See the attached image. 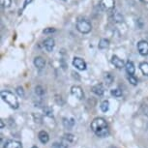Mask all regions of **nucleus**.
Wrapping results in <instances>:
<instances>
[{
  "label": "nucleus",
  "instance_id": "34",
  "mask_svg": "<svg viewBox=\"0 0 148 148\" xmlns=\"http://www.w3.org/2000/svg\"><path fill=\"white\" fill-rule=\"evenodd\" d=\"M31 148H38L37 146H33V147H31Z\"/></svg>",
  "mask_w": 148,
  "mask_h": 148
},
{
  "label": "nucleus",
  "instance_id": "32",
  "mask_svg": "<svg viewBox=\"0 0 148 148\" xmlns=\"http://www.w3.org/2000/svg\"><path fill=\"white\" fill-rule=\"evenodd\" d=\"M0 126H1V129H3V128H4V123H3V121L0 122Z\"/></svg>",
  "mask_w": 148,
  "mask_h": 148
},
{
  "label": "nucleus",
  "instance_id": "23",
  "mask_svg": "<svg viewBox=\"0 0 148 148\" xmlns=\"http://www.w3.org/2000/svg\"><path fill=\"white\" fill-rule=\"evenodd\" d=\"M110 93L115 98H120L122 96V92H121V90H119V89H113V90H111Z\"/></svg>",
  "mask_w": 148,
  "mask_h": 148
},
{
  "label": "nucleus",
  "instance_id": "25",
  "mask_svg": "<svg viewBox=\"0 0 148 148\" xmlns=\"http://www.w3.org/2000/svg\"><path fill=\"white\" fill-rule=\"evenodd\" d=\"M64 139H66L68 142H73L75 139V136L71 134H66V135H64Z\"/></svg>",
  "mask_w": 148,
  "mask_h": 148
},
{
  "label": "nucleus",
  "instance_id": "19",
  "mask_svg": "<svg viewBox=\"0 0 148 148\" xmlns=\"http://www.w3.org/2000/svg\"><path fill=\"white\" fill-rule=\"evenodd\" d=\"M101 110L103 112H107V111L110 110V102L107 101V100L103 102L101 104Z\"/></svg>",
  "mask_w": 148,
  "mask_h": 148
},
{
  "label": "nucleus",
  "instance_id": "4",
  "mask_svg": "<svg viewBox=\"0 0 148 148\" xmlns=\"http://www.w3.org/2000/svg\"><path fill=\"white\" fill-rule=\"evenodd\" d=\"M114 5H115V1L114 0H101V2H100V6L105 11L113 10Z\"/></svg>",
  "mask_w": 148,
  "mask_h": 148
},
{
  "label": "nucleus",
  "instance_id": "26",
  "mask_svg": "<svg viewBox=\"0 0 148 148\" xmlns=\"http://www.w3.org/2000/svg\"><path fill=\"white\" fill-rule=\"evenodd\" d=\"M53 148H68V145L64 142H60V143H54Z\"/></svg>",
  "mask_w": 148,
  "mask_h": 148
},
{
  "label": "nucleus",
  "instance_id": "27",
  "mask_svg": "<svg viewBox=\"0 0 148 148\" xmlns=\"http://www.w3.org/2000/svg\"><path fill=\"white\" fill-rule=\"evenodd\" d=\"M16 93L18 94V96L23 97V96H24V91H23V88H22V87H18V88H16Z\"/></svg>",
  "mask_w": 148,
  "mask_h": 148
},
{
  "label": "nucleus",
  "instance_id": "12",
  "mask_svg": "<svg viewBox=\"0 0 148 148\" xmlns=\"http://www.w3.org/2000/svg\"><path fill=\"white\" fill-rule=\"evenodd\" d=\"M38 138H39V139H40V141L42 142V143H44V144L47 143L49 140V136L46 131H41L38 135Z\"/></svg>",
  "mask_w": 148,
  "mask_h": 148
},
{
  "label": "nucleus",
  "instance_id": "17",
  "mask_svg": "<svg viewBox=\"0 0 148 148\" xmlns=\"http://www.w3.org/2000/svg\"><path fill=\"white\" fill-rule=\"evenodd\" d=\"M104 79H105L106 83H107L108 85H110L111 83L113 82V77L111 76V75L110 74V73H106V74H105V77H104Z\"/></svg>",
  "mask_w": 148,
  "mask_h": 148
},
{
  "label": "nucleus",
  "instance_id": "20",
  "mask_svg": "<svg viewBox=\"0 0 148 148\" xmlns=\"http://www.w3.org/2000/svg\"><path fill=\"white\" fill-rule=\"evenodd\" d=\"M113 19L116 22H123V19H124V18H123L122 15L119 12H115L113 14Z\"/></svg>",
  "mask_w": 148,
  "mask_h": 148
},
{
  "label": "nucleus",
  "instance_id": "29",
  "mask_svg": "<svg viewBox=\"0 0 148 148\" xmlns=\"http://www.w3.org/2000/svg\"><path fill=\"white\" fill-rule=\"evenodd\" d=\"M53 32H55V29L51 28V27H49V28L44 30V33H46V34H47V33H53Z\"/></svg>",
  "mask_w": 148,
  "mask_h": 148
},
{
  "label": "nucleus",
  "instance_id": "2",
  "mask_svg": "<svg viewBox=\"0 0 148 148\" xmlns=\"http://www.w3.org/2000/svg\"><path fill=\"white\" fill-rule=\"evenodd\" d=\"M1 98H2V100H3L4 102H6L12 108L16 110V108H18V106H19L18 101L12 92L7 91V90L1 91Z\"/></svg>",
  "mask_w": 148,
  "mask_h": 148
},
{
  "label": "nucleus",
  "instance_id": "9",
  "mask_svg": "<svg viewBox=\"0 0 148 148\" xmlns=\"http://www.w3.org/2000/svg\"><path fill=\"white\" fill-rule=\"evenodd\" d=\"M111 63L118 69H121L122 67L125 66L124 61H123L121 58H119L118 56H116V55H113L112 58H111Z\"/></svg>",
  "mask_w": 148,
  "mask_h": 148
},
{
  "label": "nucleus",
  "instance_id": "7",
  "mask_svg": "<svg viewBox=\"0 0 148 148\" xmlns=\"http://www.w3.org/2000/svg\"><path fill=\"white\" fill-rule=\"evenodd\" d=\"M73 65L76 67L77 69L80 70V71H83V70L86 69V63L83 61V59L79 57H75L74 60H73Z\"/></svg>",
  "mask_w": 148,
  "mask_h": 148
},
{
  "label": "nucleus",
  "instance_id": "15",
  "mask_svg": "<svg viewBox=\"0 0 148 148\" xmlns=\"http://www.w3.org/2000/svg\"><path fill=\"white\" fill-rule=\"evenodd\" d=\"M63 125L65 126V128L67 129L71 130L75 125V120L74 119H70V118H64L63 119Z\"/></svg>",
  "mask_w": 148,
  "mask_h": 148
},
{
  "label": "nucleus",
  "instance_id": "28",
  "mask_svg": "<svg viewBox=\"0 0 148 148\" xmlns=\"http://www.w3.org/2000/svg\"><path fill=\"white\" fill-rule=\"evenodd\" d=\"M44 111H45V114L46 115H47V116H52V110L51 108H45L44 110Z\"/></svg>",
  "mask_w": 148,
  "mask_h": 148
},
{
  "label": "nucleus",
  "instance_id": "18",
  "mask_svg": "<svg viewBox=\"0 0 148 148\" xmlns=\"http://www.w3.org/2000/svg\"><path fill=\"white\" fill-rule=\"evenodd\" d=\"M139 68H140L142 74H143L144 76H148V63L147 62L141 63L140 66H139Z\"/></svg>",
  "mask_w": 148,
  "mask_h": 148
},
{
  "label": "nucleus",
  "instance_id": "5",
  "mask_svg": "<svg viewBox=\"0 0 148 148\" xmlns=\"http://www.w3.org/2000/svg\"><path fill=\"white\" fill-rule=\"evenodd\" d=\"M71 93L79 100H82L84 98V93H83V90L80 86H77V85L73 86V87L71 88Z\"/></svg>",
  "mask_w": 148,
  "mask_h": 148
},
{
  "label": "nucleus",
  "instance_id": "8",
  "mask_svg": "<svg viewBox=\"0 0 148 148\" xmlns=\"http://www.w3.org/2000/svg\"><path fill=\"white\" fill-rule=\"evenodd\" d=\"M54 46H55V43H54V40L52 38H47L44 42V47L46 49V51H49V52L52 51Z\"/></svg>",
  "mask_w": 148,
  "mask_h": 148
},
{
  "label": "nucleus",
  "instance_id": "21",
  "mask_svg": "<svg viewBox=\"0 0 148 148\" xmlns=\"http://www.w3.org/2000/svg\"><path fill=\"white\" fill-rule=\"evenodd\" d=\"M35 92H36V94L39 95V96H43V95L45 94V90H44V88L42 87L41 85L36 86V88H35Z\"/></svg>",
  "mask_w": 148,
  "mask_h": 148
},
{
  "label": "nucleus",
  "instance_id": "22",
  "mask_svg": "<svg viewBox=\"0 0 148 148\" xmlns=\"http://www.w3.org/2000/svg\"><path fill=\"white\" fill-rule=\"evenodd\" d=\"M12 3V0H0V4L4 8H9Z\"/></svg>",
  "mask_w": 148,
  "mask_h": 148
},
{
  "label": "nucleus",
  "instance_id": "11",
  "mask_svg": "<svg viewBox=\"0 0 148 148\" xmlns=\"http://www.w3.org/2000/svg\"><path fill=\"white\" fill-rule=\"evenodd\" d=\"M4 148H22V145L18 140H8L5 143Z\"/></svg>",
  "mask_w": 148,
  "mask_h": 148
},
{
  "label": "nucleus",
  "instance_id": "24",
  "mask_svg": "<svg viewBox=\"0 0 148 148\" xmlns=\"http://www.w3.org/2000/svg\"><path fill=\"white\" fill-rule=\"evenodd\" d=\"M128 80H129L131 84H133V85L138 84V79H136L134 76H131V75H129V76H128Z\"/></svg>",
  "mask_w": 148,
  "mask_h": 148
},
{
  "label": "nucleus",
  "instance_id": "30",
  "mask_svg": "<svg viewBox=\"0 0 148 148\" xmlns=\"http://www.w3.org/2000/svg\"><path fill=\"white\" fill-rule=\"evenodd\" d=\"M142 112H143L144 115L148 116V107H144L143 108H142Z\"/></svg>",
  "mask_w": 148,
  "mask_h": 148
},
{
  "label": "nucleus",
  "instance_id": "10",
  "mask_svg": "<svg viewBox=\"0 0 148 148\" xmlns=\"http://www.w3.org/2000/svg\"><path fill=\"white\" fill-rule=\"evenodd\" d=\"M34 65L37 69L42 70V69H44L45 65H46V61H45V59L43 57L38 56L34 59Z\"/></svg>",
  "mask_w": 148,
  "mask_h": 148
},
{
  "label": "nucleus",
  "instance_id": "13",
  "mask_svg": "<svg viewBox=\"0 0 148 148\" xmlns=\"http://www.w3.org/2000/svg\"><path fill=\"white\" fill-rule=\"evenodd\" d=\"M92 92H93L94 94H96L97 96H102V95L104 94L105 90L102 84H96L92 87Z\"/></svg>",
  "mask_w": 148,
  "mask_h": 148
},
{
  "label": "nucleus",
  "instance_id": "33",
  "mask_svg": "<svg viewBox=\"0 0 148 148\" xmlns=\"http://www.w3.org/2000/svg\"><path fill=\"white\" fill-rule=\"evenodd\" d=\"M143 1L145 2V3H148V0H143Z\"/></svg>",
  "mask_w": 148,
  "mask_h": 148
},
{
  "label": "nucleus",
  "instance_id": "6",
  "mask_svg": "<svg viewBox=\"0 0 148 148\" xmlns=\"http://www.w3.org/2000/svg\"><path fill=\"white\" fill-rule=\"evenodd\" d=\"M138 49L141 55L148 54V43L146 41H139L138 43Z\"/></svg>",
  "mask_w": 148,
  "mask_h": 148
},
{
  "label": "nucleus",
  "instance_id": "3",
  "mask_svg": "<svg viewBox=\"0 0 148 148\" xmlns=\"http://www.w3.org/2000/svg\"><path fill=\"white\" fill-rule=\"evenodd\" d=\"M77 29L79 30L80 33H82V34H87V33L91 31L92 25L87 19L80 18L77 22Z\"/></svg>",
  "mask_w": 148,
  "mask_h": 148
},
{
  "label": "nucleus",
  "instance_id": "14",
  "mask_svg": "<svg viewBox=\"0 0 148 148\" xmlns=\"http://www.w3.org/2000/svg\"><path fill=\"white\" fill-rule=\"evenodd\" d=\"M125 68H126V71L128 73V75H131V76H133L134 74H135V65H134V63L132 61H128L126 63V65H125Z\"/></svg>",
  "mask_w": 148,
  "mask_h": 148
},
{
  "label": "nucleus",
  "instance_id": "16",
  "mask_svg": "<svg viewBox=\"0 0 148 148\" xmlns=\"http://www.w3.org/2000/svg\"><path fill=\"white\" fill-rule=\"evenodd\" d=\"M110 47V41L108 39H102L99 43V49H106Z\"/></svg>",
  "mask_w": 148,
  "mask_h": 148
},
{
  "label": "nucleus",
  "instance_id": "1",
  "mask_svg": "<svg viewBox=\"0 0 148 148\" xmlns=\"http://www.w3.org/2000/svg\"><path fill=\"white\" fill-rule=\"evenodd\" d=\"M91 129L100 138H105L108 135V127L106 120L101 117L95 118L91 123Z\"/></svg>",
  "mask_w": 148,
  "mask_h": 148
},
{
  "label": "nucleus",
  "instance_id": "31",
  "mask_svg": "<svg viewBox=\"0 0 148 148\" xmlns=\"http://www.w3.org/2000/svg\"><path fill=\"white\" fill-rule=\"evenodd\" d=\"M31 1H32V0H25V2H24V7H25L28 3H30Z\"/></svg>",
  "mask_w": 148,
  "mask_h": 148
}]
</instances>
